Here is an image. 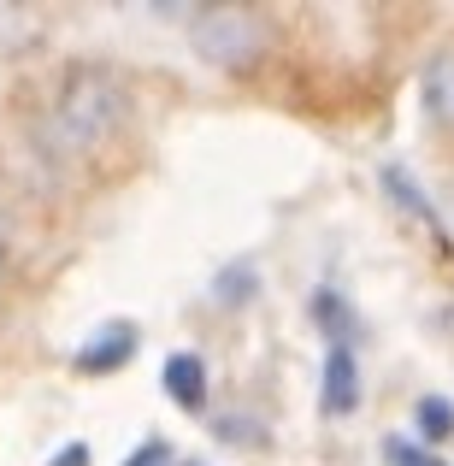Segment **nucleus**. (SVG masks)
I'll return each mask as SVG.
<instances>
[{
    "label": "nucleus",
    "mask_w": 454,
    "mask_h": 466,
    "mask_svg": "<svg viewBox=\"0 0 454 466\" xmlns=\"http://www.w3.org/2000/svg\"><path fill=\"white\" fill-rule=\"evenodd\" d=\"M136 349H142V330L130 325V319H113L106 330H95V337L83 342L71 366H77L83 378H113V372H125V366L136 360Z\"/></svg>",
    "instance_id": "3"
},
{
    "label": "nucleus",
    "mask_w": 454,
    "mask_h": 466,
    "mask_svg": "<svg viewBox=\"0 0 454 466\" xmlns=\"http://www.w3.org/2000/svg\"><path fill=\"white\" fill-rule=\"evenodd\" d=\"M0 272H6V230H0Z\"/></svg>",
    "instance_id": "13"
},
{
    "label": "nucleus",
    "mask_w": 454,
    "mask_h": 466,
    "mask_svg": "<svg viewBox=\"0 0 454 466\" xmlns=\"http://www.w3.org/2000/svg\"><path fill=\"white\" fill-rule=\"evenodd\" d=\"M307 313H313V325L330 337V349H354L360 342V313H354V301H342L337 289H313L307 296Z\"/></svg>",
    "instance_id": "7"
},
{
    "label": "nucleus",
    "mask_w": 454,
    "mask_h": 466,
    "mask_svg": "<svg viewBox=\"0 0 454 466\" xmlns=\"http://www.w3.org/2000/svg\"><path fill=\"white\" fill-rule=\"evenodd\" d=\"M159 384H166V396L177 401L183 413H207V360L195 349H177V354H166V366H159Z\"/></svg>",
    "instance_id": "5"
},
{
    "label": "nucleus",
    "mask_w": 454,
    "mask_h": 466,
    "mask_svg": "<svg viewBox=\"0 0 454 466\" xmlns=\"http://www.w3.org/2000/svg\"><path fill=\"white\" fill-rule=\"evenodd\" d=\"M47 466H95V455H89V443H66Z\"/></svg>",
    "instance_id": "12"
},
{
    "label": "nucleus",
    "mask_w": 454,
    "mask_h": 466,
    "mask_svg": "<svg viewBox=\"0 0 454 466\" xmlns=\"http://www.w3.org/2000/svg\"><path fill=\"white\" fill-rule=\"evenodd\" d=\"M384 189L396 195V201L408 207V213L419 218L425 230H437V237H443V218H437V207L425 201V189H413V183H408V171H401V166H384Z\"/></svg>",
    "instance_id": "9"
},
{
    "label": "nucleus",
    "mask_w": 454,
    "mask_h": 466,
    "mask_svg": "<svg viewBox=\"0 0 454 466\" xmlns=\"http://www.w3.org/2000/svg\"><path fill=\"white\" fill-rule=\"evenodd\" d=\"M413 425H419V443H449L454 437V401L449 396H419V408H413Z\"/></svg>",
    "instance_id": "8"
},
{
    "label": "nucleus",
    "mask_w": 454,
    "mask_h": 466,
    "mask_svg": "<svg viewBox=\"0 0 454 466\" xmlns=\"http://www.w3.org/2000/svg\"><path fill=\"white\" fill-rule=\"evenodd\" d=\"M125 466H177V449H171L166 437H148V443H136V455Z\"/></svg>",
    "instance_id": "11"
},
{
    "label": "nucleus",
    "mask_w": 454,
    "mask_h": 466,
    "mask_svg": "<svg viewBox=\"0 0 454 466\" xmlns=\"http://www.w3.org/2000/svg\"><path fill=\"white\" fill-rule=\"evenodd\" d=\"M419 106L437 130H454V47H437L419 66Z\"/></svg>",
    "instance_id": "6"
},
{
    "label": "nucleus",
    "mask_w": 454,
    "mask_h": 466,
    "mask_svg": "<svg viewBox=\"0 0 454 466\" xmlns=\"http://www.w3.org/2000/svg\"><path fill=\"white\" fill-rule=\"evenodd\" d=\"M177 466H201V461H177Z\"/></svg>",
    "instance_id": "14"
},
{
    "label": "nucleus",
    "mask_w": 454,
    "mask_h": 466,
    "mask_svg": "<svg viewBox=\"0 0 454 466\" xmlns=\"http://www.w3.org/2000/svg\"><path fill=\"white\" fill-rule=\"evenodd\" d=\"M183 24H189L183 35H189L195 59L213 66L218 77H248L272 54V24L254 6H189Z\"/></svg>",
    "instance_id": "2"
},
{
    "label": "nucleus",
    "mask_w": 454,
    "mask_h": 466,
    "mask_svg": "<svg viewBox=\"0 0 454 466\" xmlns=\"http://www.w3.org/2000/svg\"><path fill=\"white\" fill-rule=\"evenodd\" d=\"M125 118H130V95L113 71L71 66L59 77L54 101H47V142L59 154H95L125 130Z\"/></svg>",
    "instance_id": "1"
},
{
    "label": "nucleus",
    "mask_w": 454,
    "mask_h": 466,
    "mask_svg": "<svg viewBox=\"0 0 454 466\" xmlns=\"http://www.w3.org/2000/svg\"><path fill=\"white\" fill-rule=\"evenodd\" d=\"M318 408L330 420H348L360 408V360L354 349H325V372H318Z\"/></svg>",
    "instance_id": "4"
},
{
    "label": "nucleus",
    "mask_w": 454,
    "mask_h": 466,
    "mask_svg": "<svg viewBox=\"0 0 454 466\" xmlns=\"http://www.w3.org/2000/svg\"><path fill=\"white\" fill-rule=\"evenodd\" d=\"M384 461L389 466H443V455H431L419 437H384Z\"/></svg>",
    "instance_id": "10"
}]
</instances>
